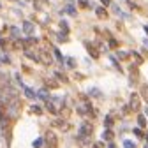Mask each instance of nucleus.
Listing matches in <instances>:
<instances>
[{"label": "nucleus", "mask_w": 148, "mask_h": 148, "mask_svg": "<svg viewBox=\"0 0 148 148\" xmlns=\"http://www.w3.org/2000/svg\"><path fill=\"white\" fill-rule=\"evenodd\" d=\"M145 32H146V34H148V25H146V27H145Z\"/></svg>", "instance_id": "f704fd0d"}, {"label": "nucleus", "mask_w": 148, "mask_h": 148, "mask_svg": "<svg viewBox=\"0 0 148 148\" xmlns=\"http://www.w3.org/2000/svg\"><path fill=\"white\" fill-rule=\"evenodd\" d=\"M60 27L64 28V32H67V30H69V28H67V23H65V21H62V23H60Z\"/></svg>", "instance_id": "c85d7f7f"}, {"label": "nucleus", "mask_w": 148, "mask_h": 148, "mask_svg": "<svg viewBox=\"0 0 148 148\" xmlns=\"http://www.w3.org/2000/svg\"><path fill=\"white\" fill-rule=\"evenodd\" d=\"M101 2H102L104 5H109V4H111V0H101Z\"/></svg>", "instance_id": "7c9ffc66"}, {"label": "nucleus", "mask_w": 148, "mask_h": 148, "mask_svg": "<svg viewBox=\"0 0 148 148\" xmlns=\"http://www.w3.org/2000/svg\"><path fill=\"white\" fill-rule=\"evenodd\" d=\"M145 46H146V48H148V39H145Z\"/></svg>", "instance_id": "72a5a7b5"}, {"label": "nucleus", "mask_w": 148, "mask_h": 148, "mask_svg": "<svg viewBox=\"0 0 148 148\" xmlns=\"http://www.w3.org/2000/svg\"><path fill=\"white\" fill-rule=\"evenodd\" d=\"M23 32L28 34V35H32V34H34V23H32V21H25V23H23Z\"/></svg>", "instance_id": "6e6552de"}, {"label": "nucleus", "mask_w": 148, "mask_h": 148, "mask_svg": "<svg viewBox=\"0 0 148 148\" xmlns=\"http://www.w3.org/2000/svg\"><path fill=\"white\" fill-rule=\"evenodd\" d=\"M116 55H118V58H120V60H125V58L129 57V53H127V51H118Z\"/></svg>", "instance_id": "dca6fc26"}, {"label": "nucleus", "mask_w": 148, "mask_h": 148, "mask_svg": "<svg viewBox=\"0 0 148 148\" xmlns=\"http://www.w3.org/2000/svg\"><path fill=\"white\" fill-rule=\"evenodd\" d=\"M109 148H115V145H113V143H111V145H109Z\"/></svg>", "instance_id": "c9c22d12"}, {"label": "nucleus", "mask_w": 148, "mask_h": 148, "mask_svg": "<svg viewBox=\"0 0 148 148\" xmlns=\"http://www.w3.org/2000/svg\"><path fill=\"white\" fill-rule=\"evenodd\" d=\"M141 95L148 101V86H143V88H141Z\"/></svg>", "instance_id": "6ab92c4d"}, {"label": "nucleus", "mask_w": 148, "mask_h": 148, "mask_svg": "<svg viewBox=\"0 0 148 148\" xmlns=\"http://www.w3.org/2000/svg\"><path fill=\"white\" fill-rule=\"evenodd\" d=\"M95 12H97V16H99V18H106V16H108L106 9H102V7H97V9H95Z\"/></svg>", "instance_id": "f8f14e48"}, {"label": "nucleus", "mask_w": 148, "mask_h": 148, "mask_svg": "<svg viewBox=\"0 0 148 148\" xmlns=\"http://www.w3.org/2000/svg\"><path fill=\"white\" fill-rule=\"evenodd\" d=\"M16 97H18L16 95V90L11 85H0V102L7 104V102H11Z\"/></svg>", "instance_id": "f257e3e1"}, {"label": "nucleus", "mask_w": 148, "mask_h": 148, "mask_svg": "<svg viewBox=\"0 0 148 148\" xmlns=\"http://www.w3.org/2000/svg\"><path fill=\"white\" fill-rule=\"evenodd\" d=\"M131 108H132V109H138V108H139V101H138V95H132V97H131Z\"/></svg>", "instance_id": "9d476101"}, {"label": "nucleus", "mask_w": 148, "mask_h": 148, "mask_svg": "<svg viewBox=\"0 0 148 148\" xmlns=\"http://www.w3.org/2000/svg\"><path fill=\"white\" fill-rule=\"evenodd\" d=\"M25 53H27V57H28V58H32V60H39V58L35 57V53H32V51H28V49H27Z\"/></svg>", "instance_id": "aec40b11"}, {"label": "nucleus", "mask_w": 148, "mask_h": 148, "mask_svg": "<svg viewBox=\"0 0 148 148\" xmlns=\"http://www.w3.org/2000/svg\"><path fill=\"white\" fill-rule=\"evenodd\" d=\"M145 115H146V116H148V106H146V108H145Z\"/></svg>", "instance_id": "473e14b6"}, {"label": "nucleus", "mask_w": 148, "mask_h": 148, "mask_svg": "<svg viewBox=\"0 0 148 148\" xmlns=\"http://www.w3.org/2000/svg\"><path fill=\"white\" fill-rule=\"evenodd\" d=\"M111 123H113V120H111V116L108 115V116H106V127L109 129V127H111Z\"/></svg>", "instance_id": "b1692460"}, {"label": "nucleus", "mask_w": 148, "mask_h": 148, "mask_svg": "<svg viewBox=\"0 0 148 148\" xmlns=\"http://www.w3.org/2000/svg\"><path fill=\"white\" fill-rule=\"evenodd\" d=\"M20 108H21V104H20V101H18V97H16V99H12L11 102H7V104H5V113H7V118H16V116H18V113H20Z\"/></svg>", "instance_id": "7ed1b4c3"}, {"label": "nucleus", "mask_w": 148, "mask_h": 148, "mask_svg": "<svg viewBox=\"0 0 148 148\" xmlns=\"http://www.w3.org/2000/svg\"><path fill=\"white\" fill-rule=\"evenodd\" d=\"M30 111H32L34 115H42V109H41L39 106H32V108H30Z\"/></svg>", "instance_id": "2eb2a0df"}, {"label": "nucleus", "mask_w": 148, "mask_h": 148, "mask_svg": "<svg viewBox=\"0 0 148 148\" xmlns=\"http://www.w3.org/2000/svg\"><path fill=\"white\" fill-rule=\"evenodd\" d=\"M67 64H69V67H76V60H74V58H69Z\"/></svg>", "instance_id": "a878e982"}, {"label": "nucleus", "mask_w": 148, "mask_h": 148, "mask_svg": "<svg viewBox=\"0 0 148 148\" xmlns=\"http://www.w3.org/2000/svg\"><path fill=\"white\" fill-rule=\"evenodd\" d=\"M94 148H102V143H95V145H94Z\"/></svg>", "instance_id": "2f4dec72"}, {"label": "nucleus", "mask_w": 148, "mask_h": 148, "mask_svg": "<svg viewBox=\"0 0 148 148\" xmlns=\"http://www.w3.org/2000/svg\"><path fill=\"white\" fill-rule=\"evenodd\" d=\"M113 138H115V134L111 132L109 129H106V131L102 132V139H106V141H111V139H113Z\"/></svg>", "instance_id": "1a4fd4ad"}, {"label": "nucleus", "mask_w": 148, "mask_h": 148, "mask_svg": "<svg viewBox=\"0 0 148 148\" xmlns=\"http://www.w3.org/2000/svg\"><path fill=\"white\" fill-rule=\"evenodd\" d=\"M42 141H46V146H48V148H57V146H58L57 136H55L51 131H49V132H46V136H44V139H42Z\"/></svg>", "instance_id": "39448f33"}, {"label": "nucleus", "mask_w": 148, "mask_h": 148, "mask_svg": "<svg viewBox=\"0 0 148 148\" xmlns=\"http://www.w3.org/2000/svg\"><path fill=\"white\" fill-rule=\"evenodd\" d=\"M123 146H125V148H134L136 145H134V141H129V139H125V141H123Z\"/></svg>", "instance_id": "f3484780"}, {"label": "nucleus", "mask_w": 148, "mask_h": 148, "mask_svg": "<svg viewBox=\"0 0 148 148\" xmlns=\"http://www.w3.org/2000/svg\"><path fill=\"white\" fill-rule=\"evenodd\" d=\"M109 46H111V48H116V46H118V42H116L115 39H111V41H109Z\"/></svg>", "instance_id": "bb28decb"}, {"label": "nucleus", "mask_w": 148, "mask_h": 148, "mask_svg": "<svg viewBox=\"0 0 148 148\" xmlns=\"http://www.w3.org/2000/svg\"><path fill=\"white\" fill-rule=\"evenodd\" d=\"M25 95H27L28 99H35V97H37V95H35V92H34L32 88H27V86H25Z\"/></svg>", "instance_id": "9b49d317"}, {"label": "nucleus", "mask_w": 148, "mask_h": 148, "mask_svg": "<svg viewBox=\"0 0 148 148\" xmlns=\"http://www.w3.org/2000/svg\"><path fill=\"white\" fill-rule=\"evenodd\" d=\"M11 32H12V35H14V37L20 35V28H18V27H12V28H11Z\"/></svg>", "instance_id": "4be33fe9"}, {"label": "nucleus", "mask_w": 148, "mask_h": 148, "mask_svg": "<svg viewBox=\"0 0 148 148\" xmlns=\"http://www.w3.org/2000/svg\"><path fill=\"white\" fill-rule=\"evenodd\" d=\"M35 95L39 97V99H42V101H48V99L51 97V95H49V92H48L46 88H41L39 92H35Z\"/></svg>", "instance_id": "0eeeda50"}, {"label": "nucleus", "mask_w": 148, "mask_h": 148, "mask_svg": "<svg viewBox=\"0 0 148 148\" xmlns=\"http://www.w3.org/2000/svg\"><path fill=\"white\" fill-rule=\"evenodd\" d=\"M0 64H2V62H0Z\"/></svg>", "instance_id": "4c0bfd02"}, {"label": "nucleus", "mask_w": 148, "mask_h": 148, "mask_svg": "<svg viewBox=\"0 0 148 148\" xmlns=\"http://www.w3.org/2000/svg\"><path fill=\"white\" fill-rule=\"evenodd\" d=\"M46 102H48V111L53 113V115H60V111H62V108L65 104L64 97H49Z\"/></svg>", "instance_id": "f03ea898"}, {"label": "nucleus", "mask_w": 148, "mask_h": 148, "mask_svg": "<svg viewBox=\"0 0 148 148\" xmlns=\"http://www.w3.org/2000/svg\"><path fill=\"white\" fill-rule=\"evenodd\" d=\"M79 4H81V7H90V4L86 2V0H79Z\"/></svg>", "instance_id": "cd10ccee"}, {"label": "nucleus", "mask_w": 148, "mask_h": 148, "mask_svg": "<svg viewBox=\"0 0 148 148\" xmlns=\"http://www.w3.org/2000/svg\"><path fill=\"white\" fill-rule=\"evenodd\" d=\"M92 125H88V123H83L81 127H79V131H78V139L85 145V143H88V139H90V134H92Z\"/></svg>", "instance_id": "20e7f679"}, {"label": "nucleus", "mask_w": 148, "mask_h": 148, "mask_svg": "<svg viewBox=\"0 0 148 148\" xmlns=\"http://www.w3.org/2000/svg\"><path fill=\"white\" fill-rule=\"evenodd\" d=\"M132 57L136 58V62H138V64H141V57H139V53H136V51H134V53H132Z\"/></svg>", "instance_id": "393cba45"}, {"label": "nucleus", "mask_w": 148, "mask_h": 148, "mask_svg": "<svg viewBox=\"0 0 148 148\" xmlns=\"http://www.w3.org/2000/svg\"><path fill=\"white\" fill-rule=\"evenodd\" d=\"M67 12H69V14H72V16H76V9H74L72 5H69V7H67Z\"/></svg>", "instance_id": "5701e85b"}, {"label": "nucleus", "mask_w": 148, "mask_h": 148, "mask_svg": "<svg viewBox=\"0 0 148 148\" xmlns=\"http://www.w3.org/2000/svg\"><path fill=\"white\" fill-rule=\"evenodd\" d=\"M78 113L79 115H94V108H92V104L88 101H85L83 104L78 106Z\"/></svg>", "instance_id": "423d86ee"}, {"label": "nucleus", "mask_w": 148, "mask_h": 148, "mask_svg": "<svg viewBox=\"0 0 148 148\" xmlns=\"http://www.w3.org/2000/svg\"><path fill=\"white\" fill-rule=\"evenodd\" d=\"M0 7H2V4H0Z\"/></svg>", "instance_id": "e433bc0d"}, {"label": "nucleus", "mask_w": 148, "mask_h": 148, "mask_svg": "<svg viewBox=\"0 0 148 148\" xmlns=\"http://www.w3.org/2000/svg\"><path fill=\"white\" fill-rule=\"evenodd\" d=\"M42 146V139L41 138H37L35 141H34V148H41Z\"/></svg>", "instance_id": "a211bd4d"}, {"label": "nucleus", "mask_w": 148, "mask_h": 148, "mask_svg": "<svg viewBox=\"0 0 148 148\" xmlns=\"http://www.w3.org/2000/svg\"><path fill=\"white\" fill-rule=\"evenodd\" d=\"M90 95H95V97H99V95H101V92H99L97 88H92V90H90Z\"/></svg>", "instance_id": "412c9836"}, {"label": "nucleus", "mask_w": 148, "mask_h": 148, "mask_svg": "<svg viewBox=\"0 0 148 148\" xmlns=\"http://www.w3.org/2000/svg\"><path fill=\"white\" fill-rule=\"evenodd\" d=\"M138 123H139V127H143V129L146 127V118H145V115H139V116H138Z\"/></svg>", "instance_id": "ddd939ff"}, {"label": "nucleus", "mask_w": 148, "mask_h": 148, "mask_svg": "<svg viewBox=\"0 0 148 148\" xmlns=\"http://www.w3.org/2000/svg\"><path fill=\"white\" fill-rule=\"evenodd\" d=\"M134 134H136V136H139V138H141V136H143V132H141V131H139V129H134Z\"/></svg>", "instance_id": "c756f323"}, {"label": "nucleus", "mask_w": 148, "mask_h": 148, "mask_svg": "<svg viewBox=\"0 0 148 148\" xmlns=\"http://www.w3.org/2000/svg\"><path fill=\"white\" fill-rule=\"evenodd\" d=\"M53 53H55V57H57V60H58V62H64V55L60 53V49L55 48V49H53Z\"/></svg>", "instance_id": "4468645a"}]
</instances>
